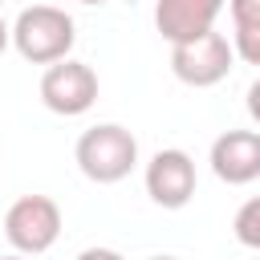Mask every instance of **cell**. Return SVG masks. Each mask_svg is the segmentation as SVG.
Wrapping results in <instances>:
<instances>
[{
	"label": "cell",
	"mask_w": 260,
	"mask_h": 260,
	"mask_svg": "<svg viewBox=\"0 0 260 260\" xmlns=\"http://www.w3.org/2000/svg\"><path fill=\"white\" fill-rule=\"evenodd\" d=\"M73 158H77V167L89 183H102V187L122 183L138 167V138L118 122H102V126H89L77 138Z\"/></svg>",
	"instance_id": "cell-1"
},
{
	"label": "cell",
	"mask_w": 260,
	"mask_h": 260,
	"mask_svg": "<svg viewBox=\"0 0 260 260\" xmlns=\"http://www.w3.org/2000/svg\"><path fill=\"white\" fill-rule=\"evenodd\" d=\"M77 41V28H73V16L65 8H53V4H32L16 16L12 24V45L24 61L32 65H53V61H65L69 49Z\"/></svg>",
	"instance_id": "cell-2"
},
{
	"label": "cell",
	"mask_w": 260,
	"mask_h": 260,
	"mask_svg": "<svg viewBox=\"0 0 260 260\" xmlns=\"http://www.w3.org/2000/svg\"><path fill=\"white\" fill-rule=\"evenodd\" d=\"M236 65V49L228 45L223 32H203L195 41H183V45H171V73L183 81V85H195V89H207V85H219Z\"/></svg>",
	"instance_id": "cell-3"
},
{
	"label": "cell",
	"mask_w": 260,
	"mask_h": 260,
	"mask_svg": "<svg viewBox=\"0 0 260 260\" xmlns=\"http://www.w3.org/2000/svg\"><path fill=\"white\" fill-rule=\"evenodd\" d=\"M4 236L16 252L41 256L61 236V207L49 195H20L4 215Z\"/></svg>",
	"instance_id": "cell-4"
},
{
	"label": "cell",
	"mask_w": 260,
	"mask_h": 260,
	"mask_svg": "<svg viewBox=\"0 0 260 260\" xmlns=\"http://www.w3.org/2000/svg\"><path fill=\"white\" fill-rule=\"evenodd\" d=\"M41 102L61 118H77L98 102V73L85 61H53L41 73Z\"/></svg>",
	"instance_id": "cell-5"
},
{
	"label": "cell",
	"mask_w": 260,
	"mask_h": 260,
	"mask_svg": "<svg viewBox=\"0 0 260 260\" xmlns=\"http://www.w3.org/2000/svg\"><path fill=\"white\" fill-rule=\"evenodd\" d=\"M146 195L167 207V211H179L191 203L195 195V162L187 150H158L150 162H146Z\"/></svg>",
	"instance_id": "cell-6"
},
{
	"label": "cell",
	"mask_w": 260,
	"mask_h": 260,
	"mask_svg": "<svg viewBox=\"0 0 260 260\" xmlns=\"http://www.w3.org/2000/svg\"><path fill=\"white\" fill-rule=\"evenodd\" d=\"M211 171L228 187H244L260 179V134L256 130H223L211 142Z\"/></svg>",
	"instance_id": "cell-7"
},
{
	"label": "cell",
	"mask_w": 260,
	"mask_h": 260,
	"mask_svg": "<svg viewBox=\"0 0 260 260\" xmlns=\"http://www.w3.org/2000/svg\"><path fill=\"white\" fill-rule=\"evenodd\" d=\"M223 12V0H154V28L162 41L183 45L215 28V16Z\"/></svg>",
	"instance_id": "cell-8"
},
{
	"label": "cell",
	"mask_w": 260,
	"mask_h": 260,
	"mask_svg": "<svg viewBox=\"0 0 260 260\" xmlns=\"http://www.w3.org/2000/svg\"><path fill=\"white\" fill-rule=\"evenodd\" d=\"M232 228H236V240H240L244 248H256V252H260V195L248 199V203L236 211Z\"/></svg>",
	"instance_id": "cell-9"
},
{
	"label": "cell",
	"mask_w": 260,
	"mask_h": 260,
	"mask_svg": "<svg viewBox=\"0 0 260 260\" xmlns=\"http://www.w3.org/2000/svg\"><path fill=\"white\" fill-rule=\"evenodd\" d=\"M232 49H236V57H240V61L260 65V28H236Z\"/></svg>",
	"instance_id": "cell-10"
},
{
	"label": "cell",
	"mask_w": 260,
	"mask_h": 260,
	"mask_svg": "<svg viewBox=\"0 0 260 260\" xmlns=\"http://www.w3.org/2000/svg\"><path fill=\"white\" fill-rule=\"evenodd\" d=\"M236 28H260V0H228Z\"/></svg>",
	"instance_id": "cell-11"
},
{
	"label": "cell",
	"mask_w": 260,
	"mask_h": 260,
	"mask_svg": "<svg viewBox=\"0 0 260 260\" xmlns=\"http://www.w3.org/2000/svg\"><path fill=\"white\" fill-rule=\"evenodd\" d=\"M77 260H126V256L114 248H85V252H77Z\"/></svg>",
	"instance_id": "cell-12"
},
{
	"label": "cell",
	"mask_w": 260,
	"mask_h": 260,
	"mask_svg": "<svg viewBox=\"0 0 260 260\" xmlns=\"http://www.w3.org/2000/svg\"><path fill=\"white\" fill-rule=\"evenodd\" d=\"M248 114H252V122L260 126V77L248 85Z\"/></svg>",
	"instance_id": "cell-13"
},
{
	"label": "cell",
	"mask_w": 260,
	"mask_h": 260,
	"mask_svg": "<svg viewBox=\"0 0 260 260\" xmlns=\"http://www.w3.org/2000/svg\"><path fill=\"white\" fill-rule=\"evenodd\" d=\"M8 41H12V28H8V24H4V16H0V53L8 49Z\"/></svg>",
	"instance_id": "cell-14"
},
{
	"label": "cell",
	"mask_w": 260,
	"mask_h": 260,
	"mask_svg": "<svg viewBox=\"0 0 260 260\" xmlns=\"http://www.w3.org/2000/svg\"><path fill=\"white\" fill-rule=\"evenodd\" d=\"M0 260H28V256H24V252H16V256H0Z\"/></svg>",
	"instance_id": "cell-15"
},
{
	"label": "cell",
	"mask_w": 260,
	"mask_h": 260,
	"mask_svg": "<svg viewBox=\"0 0 260 260\" xmlns=\"http://www.w3.org/2000/svg\"><path fill=\"white\" fill-rule=\"evenodd\" d=\"M146 260H179V256H146Z\"/></svg>",
	"instance_id": "cell-16"
},
{
	"label": "cell",
	"mask_w": 260,
	"mask_h": 260,
	"mask_svg": "<svg viewBox=\"0 0 260 260\" xmlns=\"http://www.w3.org/2000/svg\"><path fill=\"white\" fill-rule=\"evenodd\" d=\"M77 4H106V0H77Z\"/></svg>",
	"instance_id": "cell-17"
}]
</instances>
